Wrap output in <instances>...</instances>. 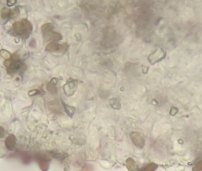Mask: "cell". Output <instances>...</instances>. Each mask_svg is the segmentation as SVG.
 <instances>
[{
	"instance_id": "obj_1",
	"label": "cell",
	"mask_w": 202,
	"mask_h": 171,
	"mask_svg": "<svg viewBox=\"0 0 202 171\" xmlns=\"http://www.w3.org/2000/svg\"><path fill=\"white\" fill-rule=\"evenodd\" d=\"M12 27L17 35L23 37H27L33 30L32 23L26 19L14 22Z\"/></svg>"
},
{
	"instance_id": "obj_2",
	"label": "cell",
	"mask_w": 202,
	"mask_h": 171,
	"mask_svg": "<svg viewBox=\"0 0 202 171\" xmlns=\"http://www.w3.org/2000/svg\"><path fill=\"white\" fill-rule=\"evenodd\" d=\"M4 65L6 67L9 73H16L21 69V67L23 66L22 62L19 59L18 57L16 55H14L11 59L5 60Z\"/></svg>"
},
{
	"instance_id": "obj_3",
	"label": "cell",
	"mask_w": 202,
	"mask_h": 171,
	"mask_svg": "<svg viewBox=\"0 0 202 171\" xmlns=\"http://www.w3.org/2000/svg\"><path fill=\"white\" fill-rule=\"evenodd\" d=\"M68 48V45L65 43L63 44H58L56 43L50 42L48 43L46 47V50L48 52H65Z\"/></svg>"
},
{
	"instance_id": "obj_4",
	"label": "cell",
	"mask_w": 202,
	"mask_h": 171,
	"mask_svg": "<svg viewBox=\"0 0 202 171\" xmlns=\"http://www.w3.org/2000/svg\"><path fill=\"white\" fill-rule=\"evenodd\" d=\"M64 91L66 96H71L74 93L77 88V81L75 80L68 81L64 86Z\"/></svg>"
},
{
	"instance_id": "obj_5",
	"label": "cell",
	"mask_w": 202,
	"mask_h": 171,
	"mask_svg": "<svg viewBox=\"0 0 202 171\" xmlns=\"http://www.w3.org/2000/svg\"><path fill=\"white\" fill-rule=\"evenodd\" d=\"M130 136L133 144L138 147L142 148L145 144V140L140 134L137 132H132L130 134Z\"/></svg>"
},
{
	"instance_id": "obj_6",
	"label": "cell",
	"mask_w": 202,
	"mask_h": 171,
	"mask_svg": "<svg viewBox=\"0 0 202 171\" xmlns=\"http://www.w3.org/2000/svg\"><path fill=\"white\" fill-rule=\"evenodd\" d=\"M16 146V138L14 135L10 134L7 137L5 140V146L6 149L10 151L15 149Z\"/></svg>"
},
{
	"instance_id": "obj_7",
	"label": "cell",
	"mask_w": 202,
	"mask_h": 171,
	"mask_svg": "<svg viewBox=\"0 0 202 171\" xmlns=\"http://www.w3.org/2000/svg\"><path fill=\"white\" fill-rule=\"evenodd\" d=\"M43 35L45 38H48L49 40H53V41H59L62 39V35L60 33L57 32H53L52 30L43 33Z\"/></svg>"
},
{
	"instance_id": "obj_8",
	"label": "cell",
	"mask_w": 202,
	"mask_h": 171,
	"mask_svg": "<svg viewBox=\"0 0 202 171\" xmlns=\"http://www.w3.org/2000/svg\"><path fill=\"white\" fill-rule=\"evenodd\" d=\"M49 109L53 112L56 113H59L61 112V107L59 105L58 102L57 101H52L49 103Z\"/></svg>"
},
{
	"instance_id": "obj_9",
	"label": "cell",
	"mask_w": 202,
	"mask_h": 171,
	"mask_svg": "<svg viewBox=\"0 0 202 171\" xmlns=\"http://www.w3.org/2000/svg\"><path fill=\"white\" fill-rule=\"evenodd\" d=\"M56 83H57V81L54 82L53 79H52L48 83L47 86H46V89L49 92H50L52 94H55L56 93L57 89H56V87L55 86Z\"/></svg>"
},
{
	"instance_id": "obj_10",
	"label": "cell",
	"mask_w": 202,
	"mask_h": 171,
	"mask_svg": "<svg viewBox=\"0 0 202 171\" xmlns=\"http://www.w3.org/2000/svg\"><path fill=\"white\" fill-rule=\"evenodd\" d=\"M53 27V25H52V23H45L42 25V26L41 27V30L43 34L46 32H49L50 30H52Z\"/></svg>"
},
{
	"instance_id": "obj_11",
	"label": "cell",
	"mask_w": 202,
	"mask_h": 171,
	"mask_svg": "<svg viewBox=\"0 0 202 171\" xmlns=\"http://www.w3.org/2000/svg\"><path fill=\"white\" fill-rule=\"evenodd\" d=\"M110 106L113 108L114 109H120V103L119 101H118V99H117L116 98H113V99H110Z\"/></svg>"
},
{
	"instance_id": "obj_12",
	"label": "cell",
	"mask_w": 202,
	"mask_h": 171,
	"mask_svg": "<svg viewBox=\"0 0 202 171\" xmlns=\"http://www.w3.org/2000/svg\"><path fill=\"white\" fill-rule=\"evenodd\" d=\"M11 10L7 8H4L1 13V16L3 19L10 17H11Z\"/></svg>"
},
{
	"instance_id": "obj_13",
	"label": "cell",
	"mask_w": 202,
	"mask_h": 171,
	"mask_svg": "<svg viewBox=\"0 0 202 171\" xmlns=\"http://www.w3.org/2000/svg\"><path fill=\"white\" fill-rule=\"evenodd\" d=\"M0 55L3 58L5 59V60L9 59L11 57V53L7 50L5 49H1L0 50Z\"/></svg>"
},
{
	"instance_id": "obj_14",
	"label": "cell",
	"mask_w": 202,
	"mask_h": 171,
	"mask_svg": "<svg viewBox=\"0 0 202 171\" xmlns=\"http://www.w3.org/2000/svg\"><path fill=\"white\" fill-rule=\"evenodd\" d=\"M64 107H65V111L68 113V115H69V116L72 117V115H74V108L70 107L68 105H66L65 104H64Z\"/></svg>"
},
{
	"instance_id": "obj_15",
	"label": "cell",
	"mask_w": 202,
	"mask_h": 171,
	"mask_svg": "<svg viewBox=\"0 0 202 171\" xmlns=\"http://www.w3.org/2000/svg\"><path fill=\"white\" fill-rule=\"evenodd\" d=\"M50 154L53 156V157L57 158V159H64L65 157H66V156H64V154L63 153H60L59 152H50Z\"/></svg>"
},
{
	"instance_id": "obj_16",
	"label": "cell",
	"mask_w": 202,
	"mask_h": 171,
	"mask_svg": "<svg viewBox=\"0 0 202 171\" xmlns=\"http://www.w3.org/2000/svg\"><path fill=\"white\" fill-rule=\"evenodd\" d=\"M5 135V130L4 128L0 126V139H3Z\"/></svg>"
},
{
	"instance_id": "obj_17",
	"label": "cell",
	"mask_w": 202,
	"mask_h": 171,
	"mask_svg": "<svg viewBox=\"0 0 202 171\" xmlns=\"http://www.w3.org/2000/svg\"><path fill=\"white\" fill-rule=\"evenodd\" d=\"M39 92L38 90H32V91H30L29 92V95L30 96H34V95H36L38 94Z\"/></svg>"
},
{
	"instance_id": "obj_18",
	"label": "cell",
	"mask_w": 202,
	"mask_h": 171,
	"mask_svg": "<svg viewBox=\"0 0 202 171\" xmlns=\"http://www.w3.org/2000/svg\"><path fill=\"white\" fill-rule=\"evenodd\" d=\"M16 3V1H7V4L8 6H13Z\"/></svg>"
}]
</instances>
